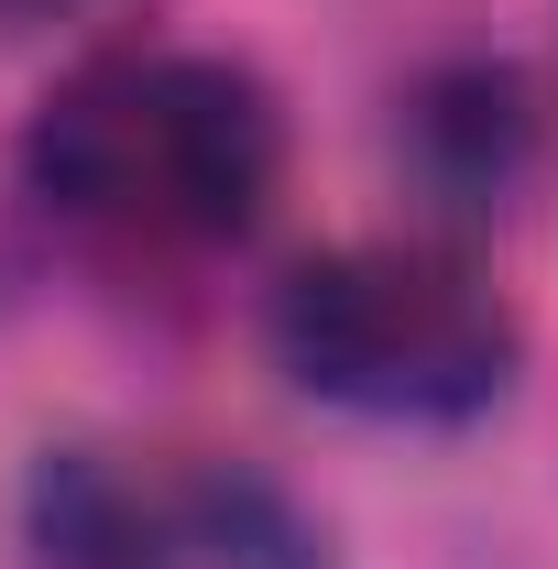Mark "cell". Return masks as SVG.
Returning <instances> with one entry per match:
<instances>
[{
  "label": "cell",
  "instance_id": "3957f363",
  "mask_svg": "<svg viewBox=\"0 0 558 569\" xmlns=\"http://www.w3.org/2000/svg\"><path fill=\"white\" fill-rule=\"evenodd\" d=\"M22 537L44 569H187V515L99 449H44L22 471Z\"/></svg>",
  "mask_w": 558,
  "mask_h": 569
},
{
  "label": "cell",
  "instance_id": "8992f818",
  "mask_svg": "<svg viewBox=\"0 0 558 569\" xmlns=\"http://www.w3.org/2000/svg\"><path fill=\"white\" fill-rule=\"evenodd\" d=\"M56 11H88V0H0V22H56Z\"/></svg>",
  "mask_w": 558,
  "mask_h": 569
},
{
  "label": "cell",
  "instance_id": "7a4b0ae2",
  "mask_svg": "<svg viewBox=\"0 0 558 569\" xmlns=\"http://www.w3.org/2000/svg\"><path fill=\"white\" fill-rule=\"evenodd\" d=\"M275 372L361 427H471L515 395L526 329L460 241H329L263 296Z\"/></svg>",
  "mask_w": 558,
  "mask_h": 569
},
{
  "label": "cell",
  "instance_id": "6da1fadb",
  "mask_svg": "<svg viewBox=\"0 0 558 569\" xmlns=\"http://www.w3.org/2000/svg\"><path fill=\"white\" fill-rule=\"evenodd\" d=\"M11 176L110 263H209L285 198V99L219 44H99L33 99Z\"/></svg>",
  "mask_w": 558,
  "mask_h": 569
},
{
  "label": "cell",
  "instance_id": "277c9868",
  "mask_svg": "<svg viewBox=\"0 0 558 569\" xmlns=\"http://www.w3.org/2000/svg\"><path fill=\"white\" fill-rule=\"evenodd\" d=\"M417 132V176L449 198V209H504L515 164H526V99H515V67H449L417 88L406 110Z\"/></svg>",
  "mask_w": 558,
  "mask_h": 569
},
{
  "label": "cell",
  "instance_id": "5b68a950",
  "mask_svg": "<svg viewBox=\"0 0 558 569\" xmlns=\"http://www.w3.org/2000/svg\"><path fill=\"white\" fill-rule=\"evenodd\" d=\"M176 515H187V559H209V569H329L318 526L263 471H198L176 493Z\"/></svg>",
  "mask_w": 558,
  "mask_h": 569
}]
</instances>
